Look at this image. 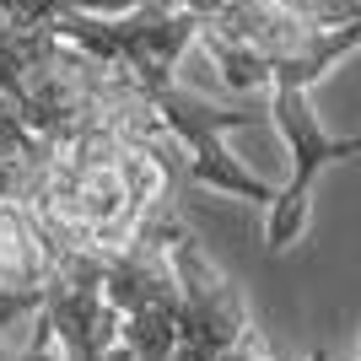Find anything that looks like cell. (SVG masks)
Returning a JSON list of instances; mask_svg holds the SVG:
<instances>
[{"label":"cell","mask_w":361,"mask_h":361,"mask_svg":"<svg viewBox=\"0 0 361 361\" xmlns=\"http://www.w3.org/2000/svg\"><path fill=\"white\" fill-rule=\"evenodd\" d=\"M65 32L71 44L92 49L97 60L114 71V92H108V124H119L130 140L162 157L173 167V178L183 183V195L195 189H221V195H243L270 211L275 189L254 178L238 157H226V130L238 124H259L248 108H216L200 92H183L173 81L178 54L200 38V16L189 6H135L124 16H97V11H65L49 22Z\"/></svg>","instance_id":"1"},{"label":"cell","mask_w":361,"mask_h":361,"mask_svg":"<svg viewBox=\"0 0 361 361\" xmlns=\"http://www.w3.org/2000/svg\"><path fill=\"white\" fill-rule=\"evenodd\" d=\"M103 297L119 307L135 361H238L259 334L238 281L205 254L183 205L103 259Z\"/></svg>","instance_id":"2"},{"label":"cell","mask_w":361,"mask_h":361,"mask_svg":"<svg viewBox=\"0 0 361 361\" xmlns=\"http://www.w3.org/2000/svg\"><path fill=\"white\" fill-rule=\"evenodd\" d=\"M27 195L65 248L92 259H114L173 205H183V183L162 157H151L119 124H75L65 135H44L32 162Z\"/></svg>","instance_id":"3"},{"label":"cell","mask_w":361,"mask_h":361,"mask_svg":"<svg viewBox=\"0 0 361 361\" xmlns=\"http://www.w3.org/2000/svg\"><path fill=\"white\" fill-rule=\"evenodd\" d=\"M270 119H275V130H281V140H286L291 183L275 189L270 211H264V243H270V254H286L291 243L302 238V226H307L313 178L329 162L361 157V135H329V130L318 124L313 103H307V87H270Z\"/></svg>","instance_id":"4"},{"label":"cell","mask_w":361,"mask_h":361,"mask_svg":"<svg viewBox=\"0 0 361 361\" xmlns=\"http://www.w3.org/2000/svg\"><path fill=\"white\" fill-rule=\"evenodd\" d=\"M65 11H81V0H0V22H16V27H44Z\"/></svg>","instance_id":"5"}]
</instances>
